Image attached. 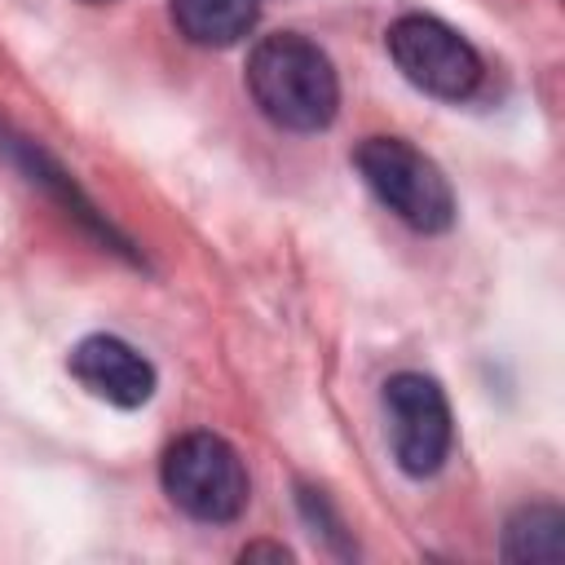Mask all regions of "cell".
Instances as JSON below:
<instances>
[{
    "mask_svg": "<svg viewBox=\"0 0 565 565\" xmlns=\"http://www.w3.org/2000/svg\"><path fill=\"white\" fill-rule=\"evenodd\" d=\"M247 93L265 119L291 132H318L340 110V79L331 57L296 31H274L252 49Z\"/></svg>",
    "mask_w": 565,
    "mask_h": 565,
    "instance_id": "1",
    "label": "cell"
},
{
    "mask_svg": "<svg viewBox=\"0 0 565 565\" xmlns=\"http://www.w3.org/2000/svg\"><path fill=\"white\" fill-rule=\"evenodd\" d=\"M353 168L362 172L366 190L411 230L441 234L455 225V190L441 168L402 137H366L353 150Z\"/></svg>",
    "mask_w": 565,
    "mask_h": 565,
    "instance_id": "2",
    "label": "cell"
},
{
    "mask_svg": "<svg viewBox=\"0 0 565 565\" xmlns=\"http://www.w3.org/2000/svg\"><path fill=\"white\" fill-rule=\"evenodd\" d=\"M163 494L194 521L225 525L247 508V468L238 450L216 433H185L163 450Z\"/></svg>",
    "mask_w": 565,
    "mask_h": 565,
    "instance_id": "3",
    "label": "cell"
},
{
    "mask_svg": "<svg viewBox=\"0 0 565 565\" xmlns=\"http://www.w3.org/2000/svg\"><path fill=\"white\" fill-rule=\"evenodd\" d=\"M388 57L419 93L441 102H463L481 84V53L428 13H406L388 26Z\"/></svg>",
    "mask_w": 565,
    "mask_h": 565,
    "instance_id": "4",
    "label": "cell"
},
{
    "mask_svg": "<svg viewBox=\"0 0 565 565\" xmlns=\"http://www.w3.org/2000/svg\"><path fill=\"white\" fill-rule=\"evenodd\" d=\"M384 415H388V446L406 477H433L455 441L450 402L437 380L419 371H402L384 384Z\"/></svg>",
    "mask_w": 565,
    "mask_h": 565,
    "instance_id": "5",
    "label": "cell"
},
{
    "mask_svg": "<svg viewBox=\"0 0 565 565\" xmlns=\"http://www.w3.org/2000/svg\"><path fill=\"white\" fill-rule=\"evenodd\" d=\"M71 375L102 402L137 411L154 397V366L119 335H84L71 349Z\"/></svg>",
    "mask_w": 565,
    "mask_h": 565,
    "instance_id": "6",
    "label": "cell"
},
{
    "mask_svg": "<svg viewBox=\"0 0 565 565\" xmlns=\"http://www.w3.org/2000/svg\"><path fill=\"white\" fill-rule=\"evenodd\" d=\"M0 150H4V159H9V163H18V168L26 172V181H31V185H44V190H49V194L71 212V216H79V221H84L88 230H97L106 243H115L119 252H128V243H119V238H115V230L97 216V207L79 194V185H75V181H71V177H66V172H62V168H57V163L35 146V141H31V137H13L9 128H0Z\"/></svg>",
    "mask_w": 565,
    "mask_h": 565,
    "instance_id": "7",
    "label": "cell"
},
{
    "mask_svg": "<svg viewBox=\"0 0 565 565\" xmlns=\"http://www.w3.org/2000/svg\"><path fill=\"white\" fill-rule=\"evenodd\" d=\"M256 0H172L177 31L199 49H230L256 26Z\"/></svg>",
    "mask_w": 565,
    "mask_h": 565,
    "instance_id": "8",
    "label": "cell"
},
{
    "mask_svg": "<svg viewBox=\"0 0 565 565\" xmlns=\"http://www.w3.org/2000/svg\"><path fill=\"white\" fill-rule=\"evenodd\" d=\"M565 556V512L556 503H525L503 525V561H561Z\"/></svg>",
    "mask_w": 565,
    "mask_h": 565,
    "instance_id": "9",
    "label": "cell"
},
{
    "mask_svg": "<svg viewBox=\"0 0 565 565\" xmlns=\"http://www.w3.org/2000/svg\"><path fill=\"white\" fill-rule=\"evenodd\" d=\"M243 561H256V556H274V561H291V552L282 547V543H247L243 552H238Z\"/></svg>",
    "mask_w": 565,
    "mask_h": 565,
    "instance_id": "10",
    "label": "cell"
},
{
    "mask_svg": "<svg viewBox=\"0 0 565 565\" xmlns=\"http://www.w3.org/2000/svg\"><path fill=\"white\" fill-rule=\"evenodd\" d=\"M84 4H110V0H84Z\"/></svg>",
    "mask_w": 565,
    "mask_h": 565,
    "instance_id": "11",
    "label": "cell"
}]
</instances>
